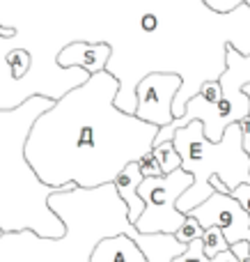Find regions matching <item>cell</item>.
<instances>
[{
  "mask_svg": "<svg viewBox=\"0 0 250 262\" xmlns=\"http://www.w3.org/2000/svg\"><path fill=\"white\" fill-rule=\"evenodd\" d=\"M110 58V46L99 41V44H90V41H71V44L62 46L58 51V67L67 69V67H81L83 72L99 74L106 69Z\"/></svg>",
  "mask_w": 250,
  "mask_h": 262,
  "instance_id": "9c48e42d",
  "label": "cell"
},
{
  "mask_svg": "<svg viewBox=\"0 0 250 262\" xmlns=\"http://www.w3.org/2000/svg\"><path fill=\"white\" fill-rule=\"evenodd\" d=\"M55 99L35 95L16 108L0 111V230H30L39 237H62L64 223L48 207L58 189L44 184L26 159L30 127Z\"/></svg>",
  "mask_w": 250,
  "mask_h": 262,
  "instance_id": "3957f363",
  "label": "cell"
},
{
  "mask_svg": "<svg viewBox=\"0 0 250 262\" xmlns=\"http://www.w3.org/2000/svg\"><path fill=\"white\" fill-rule=\"evenodd\" d=\"M48 207L64 223V235L0 232V262H172L186 251L172 235H140L113 184L58 189Z\"/></svg>",
  "mask_w": 250,
  "mask_h": 262,
  "instance_id": "7a4b0ae2",
  "label": "cell"
},
{
  "mask_svg": "<svg viewBox=\"0 0 250 262\" xmlns=\"http://www.w3.org/2000/svg\"><path fill=\"white\" fill-rule=\"evenodd\" d=\"M202 5L214 14H230L237 7H241L243 0H202Z\"/></svg>",
  "mask_w": 250,
  "mask_h": 262,
  "instance_id": "5bb4252c",
  "label": "cell"
},
{
  "mask_svg": "<svg viewBox=\"0 0 250 262\" xmlns=\"http://www.w3.org/2000/svg\"><path fill=\"white\" fill-rule=\"evenodd\" d=\"M136 166L140 168V175L142 177H159V175H163V172H161V168H159V163H156V159L152 157V152H147L145 157L138 159Z\"/></svg>",
  "mask_w": 250,
  "mask_h": 262,
  "instance_id": "9a60e30c",
  "label": "cell"
},
{
  "mask_svg": "<svg viewBox=\"0 0 250 262\" xmlns=\"http://www.w3.org/2000/svg\"><path fill=\"white\" fill-rule=\"evenodd\" d=\"M152 157L156 159V163H159V168H161V172H163V175H168V172L182 168V157L177 154L172 140L161 143V145H154V147H152Z\"/></svg>",
  "mask_w": 250,
  "mask_h": 262,
  "instance_id": "8fae6325",
  "label": "cell"
},
{
  "mask_svg": "<svg viewBox=\"0 0 250 262\" xmlns=\"http://www.w3.org/2000/svg\"><path fill=\"white\" fill-rule=\"evenodd\" d=\"M191 184V172L182 168L168 175L142 177L138 184V195L145 203V209L133 221V228L140 235H174L177 228L186 221V214L177 209V200Z\"/></svg>",
  "mask_w": 250,
  "mask_h": 262,
  "instance_id": "8992f818",
  "label": "cell"
},
{
  "mask_svg": "<svg viewBox=\"0 0 250 262\" xmlns=\"http://www.w3.org/2000/svg\"><path fill=\"white\" fill-rule=\"evenodd\" d=\"M200 242H202V251H205L207 258H216L218 253H225V251H230V244L225 242L223 230H220V228H216V226L205 228Z\"/></svg>",
  "mask_w": 250,
  "mask_h": 262,
  "instance_id": "7c38bea8",
  "label": "cell"
},
{
  "mask_svg": "<svg viewBox=\"0 0 250 262\" xmlns=\"http://www.w3.org/2000/svg\"><path fill=\"white\" fill-rule=\"evenodd\" d=\"M140 182H142V175H140V168L136 166V161L129 163L113 182L119 200L127 205V216H129V221H131V226L142 214V209H145V203H142L140 195H138V184H140Z\"/></svg>",
  "mask_w": 250,
  "mask_h": 262,
  "instance_id": "30bf717a",
  "label": "cell"
},
{
  "mask_svg": "<svg viewBox=\"0 0 250 262\" xmlns=\"http://www.w3.org/2000/svg\"><path fill=\"white\" fill-rule=\"evenodd\" d=\"M172 145L182 157V170L191 172L193 177V184L177 200V209L182 214H188L214 193V186L209 184L211 177H218L228 191L250 182V157L241 145L239 122L230 124L218 143H211L202 134V124L193 120L174 131Z\"/></svg>",
  "mask_w": 250,
  "mask_h": 262,
  "instance_id": "277c9868",
  "label": "cell"
},
{
  "mask_svg": "<svg viewBox=\"0 0 250 262\" xmlns=\"http://www.w3.org/2000/svg\"><path fill=\"white\" fill-rule=\"evenodd\" d=\"M243 95H248V99H250V81L243 85ZM248 118H250V111H248Z\"/></svg>",
  "mask_w": 250,
  "mask_h": 262,
  "instance_id": "ac0fdd59",
  "label": "cell"
},
{
  "mask_svg": "<svg viewBox=\"0 0 250 262\" xmlns=\"http://www.w3.org/2000/svg\"><path fill=\"white\" fill-rule=\"evenodd\" d=\"M182 88V76L170 72H152L142 76L136 85V108L133 115L154 127L172 122V99Z\"/></svg>",
  "mask_w": 250,
  "mask_h": 262,
  "instance_id": "52a82bcc",
  "label": "cell"
},
{
  "mask_svg": "<svg viewBox=\"0 0 250 262\" xmlns=\"http://www.w3.org/2000/svg\"><path fill=\"white\" fill-rule=\"evenodd\" d=\"M197 95L202 97L205 101H209V104H216L220 97V83L218 81H207L200 85V92Z\"/></svg>",
  "mask_w": 250,
  "mask_h": 262,
  "instance_id": "2e32d148",
  "label": "cell"
},
{
  "mask_svg": "<svg viewBox=\"0 0 250 262\" xmlns=\"http://www.w3.org/2000/svg\"><path fill=\"white\" fill-rule=\"evenodd\" d=\"M248 81H250V53L241 55L234 46L228 44L225 46V69L218 76V83H220L218 101L209 104L200 95L191 97L182 118L172 120L165 127H159L154 136V145L172 140L174 131L186 127L193 120H197L202 124V134L207 136V140L218 143L230 124L241 122L243 118H248L250 99L248 95H243V85Z\"/></svg>",
  "mask_w": 250,
  "mask_h": 262,
  "instance_id": "5b68a950",
  "label": "cell"
},
{
  "mask_svg": "<svg viewBox=\"0 0 250 262\" xmlns=\"http://www.w3.org/2000/svg\"><path fill=\"white\" fill-rule=\"evenodd\" d=\"M186 216H193L202 228H220L228 244L243 242L250 232V216L230 193H216L214 191L205 203L193 207Z\"/></svg>",
  "mask_w": 250,
  "mask_h": 262,
  "instance_id": "ba28073f",
  "label": "cell"
},
{
  "mask_svg": "<svg viewBox=\"0 0 250 262\" xmlns=\"http://www.w3.org/2000/svg\"><path fill=\"white\" fill-rule=\"evenodd\" d=\"M202 232H205V228H202L193 216H186V221L177 228V232H174L172 237L177 242H182V244H188V242H193V239H200Z\"/></svg>",
  "mask_w": 250,
  "mask_h": 262,
  "instance_id": "4fadbf2b",
  "label": "cell"
},
{
  "mask_svg": "<svg viewBox=\"0 0 250 262\" xmlns=\"http://www.w3.org/2000/svg\"><path fill=\"white\" fill-rule=\"evenodd\" d=\"M0 35H3V37H12L14 30H9V28H3V26H0Z\"/></svg>",
  "mask_w": 250,
  "mask_h": 262,
  "instance_id": "e0dca14e",
  "label": "cell"
},
{
  "mask_svg": "<svg viewBox=\"0 0 250 262\" xmlns=\"http://www.w3.org/2000/svg\"><path fill=\"white\" fill-rule=\"evenodd\" d=\"M119 81L104 72L87 76L32 122L26 159L53 189H96L152 152L159 127L115 108Z\"/></svg>",
  "mask_w": 250,
  "mask_h": 262,
  "instance_id": "6da1fadb",
  "label": "cell"
}]
</instances>
